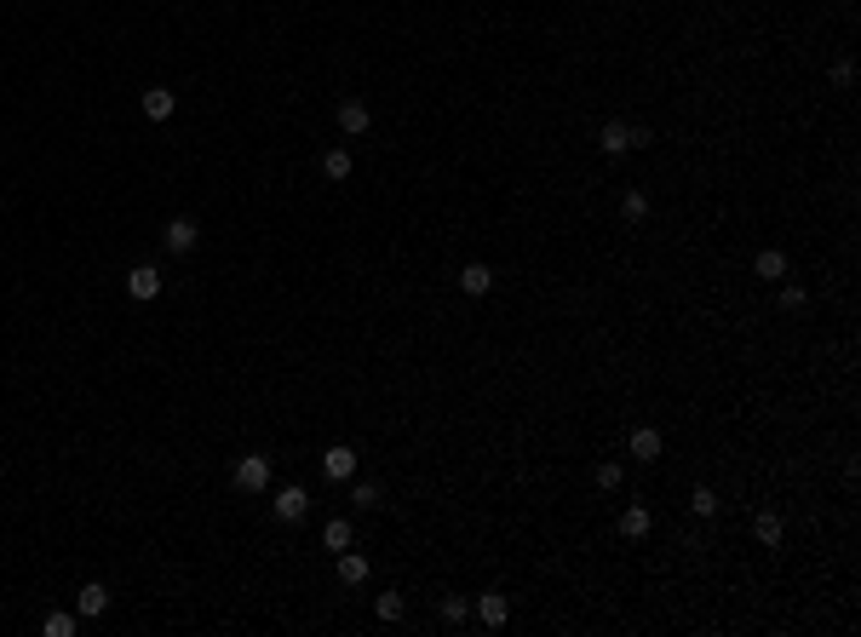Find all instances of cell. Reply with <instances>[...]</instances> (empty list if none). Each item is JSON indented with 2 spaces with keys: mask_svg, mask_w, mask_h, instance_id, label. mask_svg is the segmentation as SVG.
I'll list each match as a JSON object with an SVG mask.
<instances>
[{
  "mask_svg": "<svg viewBox=\"0 0 861 637\" xmlns=\"http://www.w3.org/2000/svg\"><path fill=\"white\" fill-rule=\"evenodd\" d=\"M230 483H236L241 494H264V488H270V460H264V454H241L236 471H230Z\"/></svg>",
  "mask_w": 861,
  "mask_h": 637,
  "instance_id": "cell-1",
  "label": "cell"
},
{
  "mask_svg": "<svg viewBox=\"0 0 861 637\" xmlns=\"http://www.w3.org/2000/svg\"><path fill=\"white\" fill-rule=\"evenodd\" d=\"M333 121H339V132H345V138H362V132H368V104H362V98H345V104L333 109Z\"/></svg>",
  "mask_w": 861,
  "mask_h": 637,
  "instance_id": "cell-4",
  "label": "cell"
},
{
  "mask_svg": "<svg viewBox=\"0 0 861 637\" xmlns=\"http://www.w3.org/2000/svg\"><path fill=\"white\" fill-rule=\"evenodd\" d=\"M649 529H654V511L644 506V499H638V506H626V511H621V534H626V540H644Z\"/></svg>",
  "mask_w": 861,
  "mask_h": 637,
  "instance_id": "cell-15",
  "label": "cell"
},
{
  "mask_svg": "<svg viewBox=\"0 0 861 637\" xmlns=\"http://www.w3.org/2000/svg\"><path fill=\"white\" fill-rule=\"evenodd\" d=\"M196 241H201V224H196V218H173V224L161 230V248L167 253H190Z\"/></svg>",
  "mask_w": 861,
  "mask_h": 637,
  "instance_id": "cell-5",
  "label": "cell"
},
{
  "mask_svg": "<svg viewBox=\"0 0 861 637\" xmlns=\"http://www.w3.org/2000/svg\"><path fill=\"white\" fill-rule=\"evenodd\" d=\"M477 620L500 632L505 620H512V597H505V592H482V597H477Z\"/></svg>",
  "mask_w": 861,
  "mask_h": 637,
  "instance_id": "cell-8",
  "label": "cell"
},
{
  "mask_svg": "<svg viewBox=\"0 0 861 637\" xmlns=\"http://www.w3.org/2000/svg\"><path fill=\"white\" fill-rule=\"evenodd\" d=\"M466 615H471L466 597H442V620H448V626H466Z\"/></svg>",
  "mask_w": 861,
  "mask_h": 637,
  "instance_id": "cell-25",
  "label": "cell"
},
{
  "mask_svg": "<svg viewBox=\"0 0 861 637\" xmlns=\"http://www.w3.org/2000/svg\"><path fill=\"white\" fill-rule=\"evenodd\" d=\"M373 615H380V620H385V626H396V620H403V615H408V603H403V592H385V597H380V603H373Z\"/></svg>",
  "mask_w": 861,
  "mask_h": 637,
  "instance_id": "cell-19",
  "label": "cell"
},
{
  "mask_svg": "<svg viewBox=\"0 0 861 637\" xmlns=\"http://www.w3.org/2000/svg\"><path fill=\"white\" fill-rule=\"evenodd\" d=\"M598 150H603V155L638 150V127H632V121H603V127H598Z\"/></svg>",
  "mask_w": 861,
  "mask_h": 637,
  "instance_id": "cell-2",
  "label": "cell"
},
{
  "mask_svg": "<svg viewBox=\"0 0 861 637\" xmlns=\"http://www.w3.org/2000/svg\"><path fill=\"white\" fill-rule=\"evenodd\" d=\"M127 299H132V304L161 299V271H155V264H138V271H127Z\"/></svg>",
  "mask_w": 861,
  "mask_h": 637,
  "instance_id": "cell-3",
  "label": "cell"
},
{
  "mask_svg": "<svg viewBox=\"0 0 861 637\" xmlns=\"http://www.w3.org/2000/svg\"><path fill=\"white\" fill-rule=\"evenodd\" d=\"M753 534H758V546H781V534H787V517L775 506H763L758 517H753Z\"/></svg>",
  "mask_w": 861,
  "mask_h": 637,
  "instance_id": "cell-14",
  "label": "cell"
},
{
  "mask_svg": "<svg viewBox=\"0 0 861 637\" xmlns=\"http://www.w3.org/2000/svg\"><path fill=\"white\" fill-rule=\"evenodd\" d=\"M322 471L333 476V483H350V476H356V448H345V443L322 448Z\"/></svg>",
  "mask_w": 861,
  "mask_h": 637,
  "instance_id": "cell-7",
  "label": "cell"
},
{
  "mask_svg": "<svg viewBox=\"0 0 861 637\" xmlns=\"http://www.w3.org/2000/svg\"><path fill=\"white\" fill-rule=\"evenodd\" d=\"M350 540H356V529H350L345 517H333V523L322 529V546H327V551H350Z\"/></svg>",
  "mask_w": 861,
  "mask_h": 637,
  "instance_id": "cell-17",
  "label": "cell"
},
{
  "mask_svg": "<svg viewBox=\"0 0 861 637\" xmlns=\"http://www.w3.org/2000/svg\"><path fill=\"white\" fill-rule=\"evenodd\" d=\"M41 632H46V637H75V615H64V609H52V615L41 620Z\"/></svg>",
  "mask_w": 861,
  "mask_h": 637,
  "instance_id": "cell-21",
  "label": "cell"
},
{
  "mask_svg": "<svg viewBox=\"0 0 861 637\" xmlns=\"http://www.w3.org/2000/svg\"><path fill=\"white\" fill-rule=\"evenodd\" d=\"M626 448H632V460H644V465H649V460H661V448H666V443H661V431H654V425H638V431L626 436Z\"/></svg>",
  "mask_w": 861,
  "mask_h": 637,
  "instance_id": "cell-13",
  "label": "cell"
},
{
  "mask_svg": "<svg viewBox=\"0 0 861 637\" xmlns=\"http://www.w3.org/2000/svg\"><path fill=\"white\" fill-rule=\"evenodd\" d=\"M138 109H144V121H167V115L178 109V98L167 92V87H144V92H138Z\"/></svg>",
  "mask_w": 861,
  "mask_h": 637,
  "instance_id": "cell-9",
  "label": "cell"
},
{
  "mask_svg": "<svg viewBox=\"0 0 861 637\" xmlns=\"http://www.w3.org/2000/svg\"><path fill=\"white\" fill-rule=\"evenodd\" d=\"M368 580V557L362 551H339V586H362Z\"/></svg>",
  "mask_w": 861,
  "mask_h": 637,
  "instance_id": "cell-16",
  "label": "cell"
},
{
  "mask_svg": "<svg viewBox=\"0 0 861 637\" xmlns=\"http://www.w3.org/2000/svg\"><path fill=\"white\" fill-rule=\"evenodd\" d=\"M305 511H310V494L299 483H287L282 494H276V523H305Z\"/></svg>",
  "mask_w": 861,
  "mask_h": 637,
  "instance_id": "cell-6",
  "label": "cell"
},
{
  "mask_svg": "<svg viewBox=\"0 0 861 637\" xmlns=\"http://www.w3.org/2000/svg\"><path fill=\"white\" fill-rule=\"evenodd\" d=\"M689 511H695V517H718V494H712L707 483L689 488Z\"/></svg>",
  "mask_w": 861,
  "mask_h": 637,
  "instance_id": "cell-20",
  "label": "cell"
},
{
  "mask_svg": "<svg viewBox=\"0 0 861 637\" xmlns=\"http://www.w3.org/2000/svg\"><path fill=\"white\" fill-rule=\"evenodd\" d=\"M350 167H356V161H350V150H322V173L333 178V184H345Z\"/></svg>",
  "mask_w": 861,
  "mask_h": 637,
  "instance_id": "cell-18",
  "label": "cell"
},
{
  "mask_svg": "<svg viewBox=\"0 0 861 637\" xmlns=\"http://www.w3.org/2000/svg\"><path fill=\"white\" fill-rule=\"evenodd\" d=\"M350 506H356V511H373V506H380V483H356V488H350Z\"/></svg>",
  "mask_w": 861,
  "mask_h": 637,
  "instance_id": "cell-24",
  "label": "cell"
},
{
  "mask_svg": "<svg viewBox=\"0 0 861 637\" xmlns=\"http://www.w3.org/2000/svg\"><path fill=\"white\" fill-rule=\"evenodd\" d=\"M781 287V311H804V287L798 281H775Z\"/></svg>",
  "mask_w": 861,
  "mask_h": 637,
  "instance_id": "cell-26",
  "label": "cell"
},
{
  "mask_svg": "<svg viewBox=\"0 0 861 637\" xmlns=\"http://www.w3.org/2000/svg\"><path fill=\"white\" fill-rule=\"evenodd\" d=\"M104 609H109V592H104L98 580H87V586L75 592V615H81V620H98Z\"/></svg>",
  "mask_w": 861,
  "mask_h": 637,
  "instance_id": "cell-12",
  "label": "cell"
},
{
  "mask_svg": "<svg viewBox=\"0 0 861 637\" xmlns=\"http://www.w3.org/2000/svg\"><path fill=\"white\" fill-rule=\"evenodd\" d=\"M753 276H758V281H787V276H793V264H787L781 248H763L758 259H753Z\"/></svg>",
  "mask_w": 861,
  "mask_h": 637,
  "instance_id": "cell-10",
  "label": "cell"
},
{
  "mask_svg": "<svg viewBox=\"0 0 861 637\" xmlns=\"http://www.w3.org/2000/svg\"><path fill=\"white\" fill-rule=\"evenodd\" d=\"M591 483H598L603 494H609V488H621V465H614V460H598V471H591Z\"/></svg>",
  "mask_w": 861,
  "mask_h": 637,
  "instance_id": "cell-23",
  "label": "cell"
},
{
  "mask_svg": "<svg viewBox=\"0 0 861 637\" xmlns=\"http://www.w3.org/2000/svg\"><path fill=\"white\" fill-rule=\"evenodd\" d=\"M621 213L632 218V224H638V218H649V195H644V190H626V195H621Z\"/></svg>",
  "mask_w": 861,
  "mask_h": 637,
  "instance_id": "cell-22",
  "label": "cell"
},
{
  "mask_svg": "<svg viewBox=\"0 0 861 637\" xmlns=\"http://www.w3.org/2000/svg\"><path fill=\"white\" fill-rule=\"evenodd\" d=\"M489 287H494V271H489V264H477V259L459 264V293H466V299H482Z\"/></svg>",
  "mask_w": 861,
  "mask_h": 637,
  "instance_id": "cell-11",
  "label": "cell"
},
{
  "mask_svg": "<svg viewBox=\"0 0 861 637\" xmlns=\"http://www.w3.org/2000/svg\"><path fill=\"white\" fill-rule=\"evenodd\" d=\"M833 87H856V58H839V64H833Z\"/></svg>",
  "mask_w": 861,
  "mask_h": 637,
  "instance_id": "cell-27",
  "label": "cell"
}]
</instances>
